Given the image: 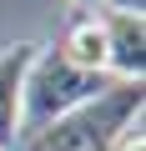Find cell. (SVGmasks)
Returning <instances> with one entry per match:
<instances>
[{"label":"cell","mask_w":146,"mask_h":151,"mask_svg":"<svg viewBox=\"0 0 146 151\" xmlns=\"http://www.w3.org/2000/svg\"><path fill=\"white\" fill-rule=\"evenodd\" d=\"M106 76H91L81 65H70L60 50H35L30 70H25V86H20V131H45L50 121L70 116L91 106L96 96H106Z\"/></svg>","instance_id":"obj_1"},{"label":"cell","mask_w":146,"mask_h":151,"mask_svg":"<svg viewBox=\"0 0 146 151\" xmlns=\"http://www.w3.org/2000/svg\"><path fill=\"white\" fill-rule=\"evenodd\" d=\"M136 121H141V81H121L106 96H96L91 106L35 131L30 151H111L126 136V126H136Z\"/></svg>","instance_id":"obj_2"},{"label":"cell","mask_w":146,"mask_h":151,"mask_svg":"<svg viewBox=\"0 0 146 151\" xmlns=\"http://www.w3.org/2000/svg\"><path fill=\"white\" fill-rule=\"evenodd\" d=\"M106 76H121V81H141L146 76V25L141 10H106Z\"/></svg>","instance_id":"obj_3"},{"label":"cell","mask_w":146,"mask_h":151,"mask_svg":"<svg viewBox=\"0 0 146 151\" xmlns=\"http://www.w3.org/2000/svg\"><path fill=\"white\" fill-rule=\"evenodd\" d=\"M35 50L40 45L20 40V45H10L0 55V151L20 136V86H25V70H30Z\"/></svg>","instance_id":"obj_4"},{"label":"cell","mask_w":146,"mask_h":151,"mask_svg":"<svg viewBox=\"0 0 146 151\" xmlns=\"http://www.w3.org/2000/svg\"><path fill=\"white\" fill-rule=\"evenodd\" d=\"M55 50H60L70 65H81V70H91V76H106V25H101L96 15L76 20Z\"/></svg>","instance_id":"obj_5"},{"label":"cell","mask_w":146,"mask_h":151,"mask_svg":"<svg viewBox=\"0 0 146 151\" xmlns=\"http://www.w3.org/2000/svg\"><path fill=\"white\" fill-rule=\"evenodd\" d=\"M111 151H146V136H141V121H136V126H126V136H121V141H116Z\"/></svg>","instance_id":"obj_6"},{"label":"cell","mask_w":146,"mask_h":151,"mask_svg":"<svg viewBox=\"0 0 146 151\" xmlns=\"http://www.w3.org/2000/svg\"><path fill=\"white\" fill-rule=\"evenodd\" d=\"M86 5H111V0H86Z\"/></svg>","instance_id":"obj_7"}]
</instances>
